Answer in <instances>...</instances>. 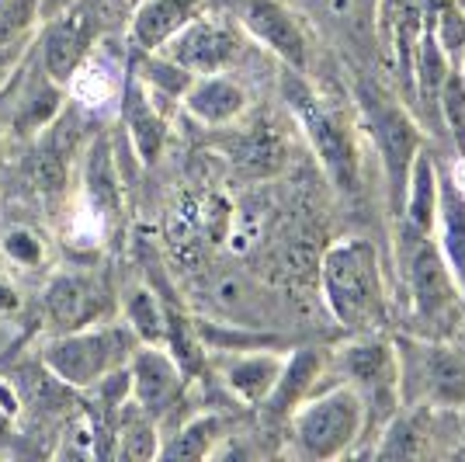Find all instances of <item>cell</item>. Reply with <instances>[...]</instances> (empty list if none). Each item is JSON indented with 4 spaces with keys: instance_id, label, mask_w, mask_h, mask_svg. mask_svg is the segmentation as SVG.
Segmentation results:
<instances>
[{
    "instance_id": "33",
    "label": "cell",
    "mask_w": 465,
    "mask_h": 462,
    "mask_svg": "<svg viewBox=\"0 0 465 462\" xmlns=\"http://www.w3.org/2000/svg\"><path fill=\"white\" fill-rule=\"evenodd\" d=\"M32 42H35V39L18 42V45H7V49H0V91H4V84L11 80V74L18 70V63L25 59V53L32 49Z\"/></svg>"
},
{
    "instance_id": "23",
    "label": "cell",
    "mask_w": 465,
    "mask_h": 462,
    "mask_svg": "<svg viewBox=\"0 0 465 462\" xmlns=\"http://www.w3.org/2000/svg\"><path fill=\"white\" fill-rule=\"evenodd\" d=\"M438 185H441L438 160L427 154L424 146L413 160V167H410L407 198H403V212H400L407 219V230L434 233V223H438Z\"/></svg>"
},
{
    "instance_id": "1",
    "label": "cell",
    "mask_w": 465,
    "mask_h": 462,
    "mask_svg": "<svg viewBox=\"0 0 465 462\" xmlns=\"http://www.w3.org/2000/svg\"><path fill=\"white\" fill-rule=\"evenodd\" d=\"M320 289L333 320L351 334H375L386 320V289L375 244L351 236L320 261Z\"/></svg>"
},
{
    "instance_id": "8",
    "label": "cell",
    "mask_w": 465,
    "mask_h": 462,
    "mask_svg": "<svg viewBox=\"0 0 465 462\" xmlns=\"http://www.w3.org/2000/svg\"><path fill=\"white\" fill-rule=\"evenodd\" d=\"M63 105H66V87L42 70L32 42V49L25 53L18 70L0 91V126L15 139H35L63 112Z\"/></svg>"
},
{
    "instance_id": "27",
    "label": "cell",
    "mask_w": 465,
    "mask_h": 462,
    "mask_svg": "<svg viewBox=\"0 0 465 462\" xmlns=\"http://www.w3.org/2000/svg\"><path fill=\"white\" fill-rule=\"evenodd\" d=\"M133 74L143 80V87L150 95L167 97V101H181L194 80V74H188L184 66H177L174 59H167L163 53H136Z\"/></svg>"
},
{
    "instance_id": "4",
    "label": "cell",
    "mask_w": 465,
    "mask_h": 462,
    "mask_svg": "<svg viewBox=\"0 0 465 462\" xmlns=\"http://www.w3.org/2000/svg\"><path fill=\"white\" fill-rule=\"evenodd\" d=\"M289 421L292 438L306 459H337L351 452L369 427V404L351 383H341L306 397Z\"/></svg>"
},
{
    "instance_id": "12",
    "label": "cell",
    "mask_w": 465,
    "mask_h": 462,
    "mask_svg": "<svg viewBox=\"0 0 465 462\" xmlns=\"http://www.w3.org/2000/svg\"><path fill=\"white\" fill-rule=\"evenodd\" d=\"M129 397L150 417H163L184 393V368L163 345H139L129 358Z\"/></svg>"
},
{
    "instance_id": "2",
    "label": "cell",
    "mask_w": 465,
    "mask_h": 462,
    "mask_svg": "<svg viewBox=\"0 0 465 462\" xmlns=\"http://www.w3.org/2000/svg\"><path fill=\"white\" fill-rule=\"evenodd\" d=\"M403 278L417 337L448 341L451 330L462 324L465 299L434 233H413L403 226Z\"/></svg>"
},
{
    "instance_id": "13",
    "label": "cell",
    "mask_w": 465,
    "mask_h": 462,
    "mask_svg": "<svg viewBox=\"0 0 465 462\" xmlns=\"http://www.w3.org/2000/svg\"><path fill=\"white\" fill-rule=\"evenodd\" d=\"M240 21H243L247 35L253 42H261L268 53H274L289 70H295V74L310 70L306 32H302V25L295 21V15L285 4H278V0H247Z\"/></svg>"
},
{
    "instance_id": "21",
    "label": "cell",
    "mask_w": 465,
    "mask_h": 462,
    "mask_svg": "<svg viewBox=\"0 0 465 462\" xmlns=\"http://www.w3.org/2000/svg\"><path fill=\"white\" fill-rule=\"evenodd\" d=\"M438 247L445 254L448 268L455 275L459 289L465 299V192L462 185H455L451 177L441 174V185H438Z\"/></svg>"
},
{
    "instance_id": "26",
    "label": "cell",
    "mask_w": 465,
    "mask_h": 462,
    "mask_svg": "<svg viewBox=\"0 0 465 462\" xmlns=\"http://www.w3.org/2000/svg\"><path fill=\"white\" fill-rule=\"evenodd\" d=\"M451 66H459V63L445 56V49L434 42L424 21V35L417 42V56H413V101H420V108L438 112V95H441V84Z\"/></svg>"
},
{
    "instance_id": "29",
    "label": "cell",
    "mask_w": 465,
    "mask_h": 462,
    "mask_svg": "<svg viewBox=\"0 0 465 462\" xmlns=\"http://www.w3.org/2000/svg\"><path fill=\"white\" fill-rule=\"evenodd\" d=\"M125 324L133 327L139 345H163L167 341V309L160 306L150 289H133L125 299Z\"/></svg>"
},
{
    "instance_id": "31",
    "label": "cell",
    "mask_w": 465,
    "mask_h": 462,
    "mask_svg": "<svg viewBox=\"0 0 465 462\" xmlns=\"http://www.w3.org/2000/svg\"><path fill=\"white\" fill-rule=\"evenodd\" d=\"M42 25V0H0V49L35 39Z\"/></svg>"
},
{
    "instance_id": "14",
    "label": "cell",
    "mask_w": 465,
    "mask_h": 462,
    "mask_svg": "<svg viewBox=\"0 0 465 462\" xmlns=\"http://www.w3.org/2000/svg\"><path fill=\"white\" fill-rule=\"evenodd\" d=\"M341 368L348 372L351 386L365 397L371 393V404H396L400 397V358L389 341L375 334H358V341L344 347Z\"/></svg>"
},
{
    "instance_id": "5",
    "label": "cell",
    "mask_w": 465,
    "mask_h": 462,
    "mask_svg": "<svg viewBox=\"0 0 465 462\" xmlns=\"http://www.w3.org/2000/svg\"><path fill=\"white\" fill-rule=\"evenodd\" d=\"M282 95L289 101L295 122L302 126L306 139H310L320 167H323L327 177L333 181V188H341V192H358L361 160H358V146H354V139H351L348 126L320 101V95L306 84V74H295V70L285 74V77H282Z\"/></svg>"
},
{
    "instance_id": "22",
    "label": "cell",
    "mask_w": 465,
    "mask_h": 462,
    "mask_svg": "<svg viewBox=\"0 0 465 462\" xmlns=\"http://www.w3.org/2000/svg\"><path fill=\"white\" fill-rule=\"evenodd\" d=\"M285 366V355L278 351H247V355H236L230 366H226V386L230 393L247 407H261L272 397L274 383L282 376Z\"/></svg>"
},
{
    "instance_id": "10",
    "label": "cell",
    "mask_w": 465,
    "mask_h": 462,
    "mask_svg": "<svg viewBox=\"0 0 465 462\" xmlns=\"http://www.w3.org/2000/svg\"><path fill=\"white\" fill-rule=\"evenodd\" d=\"M94 21L97 18L91 11H84V0L42 21L35 53H39L42 70L63 87H70L80 74V66L87 63V53L94 45Z\"/></svg>"
},
{
    "instance_id": "6",
    "label": "cell",
    "mask_w": 465,
    "mask_h": 462,
    "mask_svg": "<svg viewBox=\"0 0 465 462\" xmlns=\"http://www.w3.org/2000/svg\"><path fill=\"white\" fill-rule=\"evenodd\" d=\"M358 97H361V112L369 118L371 139H375V150H379L389 212L400 216L403 198H407L410 167H413L417 154L424 150V136H420V126L407 116L403 105H392L389 97H382L379 91H369V87Z\"/></svg>"
},
{
    "instance_id": "11",
    "label": "cell",
    "mask_w": 465,
    "mask_h": 462,
    "mask_svg": "<svg viewBox=\"0 0 465 462\" xmlns=\"http://www.w3.org/2000/svg\"><path fill=\"white\" fill-rule=\"evenodd\" d=\"M160 53L167 59H174L177 66H184L194 77H202V74H223L232 59L240 56V35L232 32V25H226V21L198 15Z\"/></svg>"
},
{
    "instance_id": "28",
    "label": "cell",
    "mask_w": 465,
    "mask_h": 462,
    "mask_svg": "<svg viewBox=\"0 0 465 462\" xmlns=\"http://www.w3.org/2000/svg\"><path fill=\"white\" fill-rule=\"evenodd\" d=\"M427 32L445 49L451 63H462L465 49V7L459 0H427Z\"/></svg>"
},
{
    "instance_id": "17",
    "label": "cell",
    "mask_w": 465,
    "mask_h": 462,
    "mask_svg": "<svg viewBox=\"0 0 465 462\" xmlns=\"http://www.w3.org/2000/svg\"><path fill=\"white\" fill-rule=\"evenodd\" d=\"M198 15H202V0H139L129 18L133 53H160Z\"/></svg>"
},
{
    "instance_id": "9",
    "label": "cell",
    "mask_w": 465,
    "mask_h": 462,
    "mask_svg": "<svg viewBox=\"0 0 465 462\" xmlns=\"http://www.w3.org/2000/svg\"><path fill=\"white\" fill-rule=\"evenodd\" d=\"M112 313V292L94 271H59L42 292V316L53 334L101 324Z\"/></svg>"
},
{
    "instance_id": "19",
    "label": "cell",
    "mask_w": 465,
    "mask_h": 462,
    "mask_svg": "<svg viewBox=\"0 0 465 462\" xmlns=\"http://www.w3.org/2000/svg\"><path fill=\"white\" fill-rule=\"evenodd\" d=\"M184 108H188V116L194 122H202V126H230L236 118L247 112V91L236 84L232 77H226V70L223 74H202V77L192 80V87L184 91Z\"/></svg>"
},
{
    "instance_id": "20",
    "label": "cell",
    "mask_w": 465,
    "mask_h": 462,
    "mask_svg": "<svg viewBox=\"0 0 465 462\" xmlns=\"http://www.w3.org/2000/svg\"><path fill=\"white\" fill-rule=\"evenodd\" d=\"M323 366H327V355L320 347H299L285 355V366H282V376L274 383L272 397L264 400V410L278 417V421H289V414L302 404L306 397L316 393V379L323 376Z\"/></svg>"
},
{
    "instance_id": "7",
    "label": "cell",
    "mask_w": 465,
    "mask_h": 462,
    "mask_svg": "<svg viewBox=\"0 0 465 462\" xmlns=\"http://www.w3.org/2000/svg\"><path fill=\"white\" fill-rule=\"evenodd\" d=\"M396 358L400 389H407L410 400L445 410L465 407V355L459 347L434 337H417L400 347Z\"/></svg>"
},
{
    "instance_id": "24",
    "label": "cell",
    "mask_w": 465,
    "mask_h": 462,
    "mask_svg": "<svg viewBox=\"0 0 465 462\" xmlns=\"http://www.w3.org/2000/svg\"><path fill=\"white\" fill-rule=\"evenodd\" d=\"M226 438V424L219 414H198L184 421L171 435V442L160 445L156 459H209L219 452V442Z\"/></svg>"
},
{
    "instance_id": "25",
    "label": "cell",
    "mask_w": 465,
    "mask_h": 462,
    "mask_svg": "<svg viewBox=\"0 0 465 462\" xmlns=\"http://www.w3.org/2000/svg\"><path fill=\"white\" fill-rule=\"evenodd\" d=\"M375 459H417L427 456V407L410 414H392L371 448Z\"/></svg>"
},
{
    "instance_id": "36",
    "label": "cell",
    "mask_w": 465,
    "mask_h": 462,
    "mask_svg": "<svg viewBox=\"0 0 465 462\" xmlns=\"http://www.w3.org/2000/svg\"><path fill=\"white\" fill-rule=\"evenodd\" d=\"M462 66H465V49H462Z\"/></svg>"
},
{
    "instance_id": "35",
    "label": "cell",
    "mask_w": 465,
    "mask_h": 462,
    "mask_svg": "<svg viewBox=\"0 0 465 462\" xmlns=\"http://www.w3.org/2000/svg\"><path fill=\"white\" fill-rule=\"evenodd\" d=\"M70 4H77V0H42V21L59 15V11H66Z\"/></svg>"
},
{
    "instance_id": "18",
    "label": "cell",
    "mask_w": 465,
    "mask_h": 462,
    "mask_svg": "<svg viewBox=\"0 0 465 462\" xmlns=\"http://www.w3.org/2000/svg\"><path fill=\"white\" fill-rule=\"evenodd\" d=\"M122 126L133 139V150L143 164H156V156L167 146V118L160 116L153 95L143 87V80L129 70L122 84Z\"/></svg>"
},
{
    "instance_id": "32",
    "label": "cell",
    "mask_w": 465,
    "mask_h": 462,
    "mask_svg": "<svg viewBox=\"0 0 465 462\" xmlns=\"http://www.w3.org/2000/svg\"><path fill=\"white\" fill-rule=\"evenodd\" d=\"M0 254L18 268H42L45 265V240L32 226H11L0 240Z\"/></svg>"
},
{
    "instance_id": "15",
    "label": "cell",
    "mask_w": 465,
    "mask_h": 462,
    "mask_svg": "<svg viewBox=\"0 0 465 462\" xmlns=\"http://www.w3.org/2000/svg\"><path fill=\"white\" fill-rule=\"evenodd\" d=\"M74 156H77V126L74 118L59 112L35 139H32V164L28 174L35 181L42 198H59L70 185V171H74Z\"/></svg>"
},
{
    "instance_id": "34",
    "label": "cell",
    "mask_w": 465,
    "mask_h": 462,
    "mask_svg": "<svg viewBox=\"0 0 465 462\" xmlns=\"http://www.w3.org/2000/svg\"><path fill=\"white\" fill-rule=\"evenodd\" d=\"M21 309H25V299H21V292L0 275V320H11V316H18Z\"/></svg>"
},
{
    "instance_id": "30",
    "label": "cell",
    "mask_w": 465,
    "mask_h": 462,
    "mask_svg": "<svg viewBox=\"0 0 465 462\" xmlns=\"http://www.w3.org/2000/svg\"><path fill=\"white\" fill-rule=\"evenodd\" d=\"M438 116L445 118L448 133L455 139V154L465 160V70L462 63L448 70L441 95H438Z\"/></svg>"
},
{
    "instance_id": "16",
    "label": "cell",
    "mask_w": 465,
    "mask_h": 462,
    "mask_svg": "<svg viewBox=\"0 0 465 462\" xmlns=\"http://www.w3.org/2000/svg\"><path fill=\"white\" fill-rule=\"evenodd\" d=\"M379 18H382V39H386L392 70L413 101V56H417V42L424 35L427 0H382Z\"/></svg>"
},
{
    "instance_id": "3",
    "label": "cell",
    "mask_w": 465,
    "mask_h": 462,
    "mask_svg": "<svg viewBox=\"0 0 465 462\" xmlns=\"http://www.w3.org/2000/svg\"><path fill=\"white\" fill-rule=\"evenodd\" d=\"M139 347V337L129 324H91V327L53 334L42 345V366L70 389H91L115 368L129 366L133 351Z\"/></svg>"
}]
</instances>
